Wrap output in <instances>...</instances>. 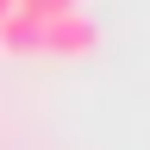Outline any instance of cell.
Here are the masks:
<instances>
[{
  "label": "cell",
  "instance_id": "6da1fadb",
  "mask_svg": "<svg viewBox=\"0 0 150 150\" xmlns=\"http://www.w3.org/2000/svg\"><path fill=\"white\" fill-rule=\"evenodd\" d=\"M94 44H100V25L75 6L63 19H44V56H88Z\"/></svg>",
  "mask_w": 150,
  "mask_h": 150
},
{
  "label": "cell",
  "instance_id": "7a4b0ae2",
  "mask_svg": "<svg viewBox=\"0 0 150 150\" xmlns=\"http://www.w3.org/2000/svg\"><path fill=\"white\" fill-rule=\"evenodd\" d=\"M0 50L6 56H44V19H31V13H6L0 19Z\"/></svg>",
  "mask_w": 150,
  "mask_h": 150
},
{
  "label": "cell",
  "instance_id": "3957f363",
  "mask_svg": "<svg viewBox=\"0 0 150 150\" xmlns=\"http://www.w3.org/2000/svg\"><path fill=\"white\" fill-rule=\"evenodd\" d=\"M75 6H81V0H19V13H31V19H63Z\"/></svg>",
  "mask_w": 150,
  "mask_h": 150
},
{
  "label": "cell",
  "instance_id": "277c9868",
  "mask_svg": "<svg viewBox=\"0 0 150 150\" xmlns=\"http://www.w3.org/2000/svg\"><path fill=\"white\" fill-rule=\"evenodd\" d=\"M6 13H13V0H0V19H6Z\"/></svg>",
  "mask_w": 150,
  "mask_h": 150
},
{
  "label": "cell",
  "instance_id": "5b68a950",
  "mask_svg": "<svg viewBox=\"0 0 150 150\" xmlns=\"http://www.w3.org/2000/svg\"><path fill=\"white\" fill-rule=\"evenodd\" d=\"M13 6H19V0H13Z\"/></svg>",
  "mask_w": 150,
  "mask_h": 150
}]
</instances>
